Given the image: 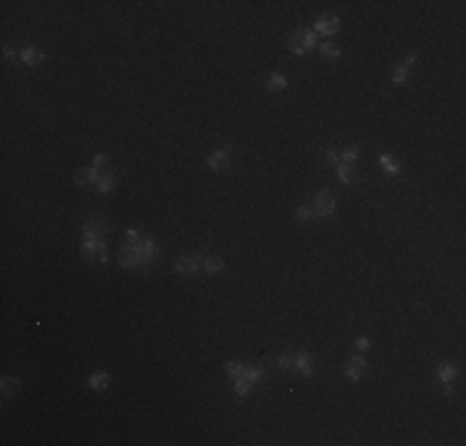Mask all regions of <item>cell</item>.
Wrapping results in <instances>:
<instances>
[{
  "mask_svg": "<svg viewBox=\"0 0 466 446\" xmlns=\"http://www.w3.org/2000/svg\"><path fill=\"white\" fill-rule=\"evenodd\" d=\"M134 248V253L139 255V260H141V265H149L154 258H156V253H159V243L154 241V238H141L139 243H129Z\"/></svg>",
  "mask_w": 466,
  "mask_h": 446,
  "instance_id": "6da1fadb",
  "label": "cell"
},
{
  "mask_svg": "<svg viewBox=\"0 0 466 446\" xmlns=\"http://www.w3.org/2000/svg\"><path fill=\"white\" fill-rule=\"evenodd\" d=\"M201 258H203V253H186V255H179V260H176V273H181V275H194V273H199L201 270Z\"/></svg>",
  "mask_w": 466,
  "mask_h": 446,
  "instance_id": "7a4b0ae2",
  "label": "cell"
},
{
  "mask_svg": "<svg viewBox=\"0 0 466 446\" xmlns=\"http://www.w3.org/2000/svg\"><path fill=\"white\" fill-rule=\"evenodd\" d=\"M293 370H298L303 377H313L315 375V360L308 350H300L293 355Z\"/></svg>",
  "mask_w": 466,
  "mask_h": 446,
  "instance_id": "3957f363",
  "label": "cell"
},
{
  "mask_svg": "<svg viewBox=\"0 0 466 446\" xmlns=\"http://www.w3.org/2000/svg\"><path fill=\"white\" fill-rule=\"evenodd\" d=\"M335 196L333 191H320L318 196H315V203H313V208H315V216H320V218H328V216H333L335 213Z\"/></svg>",
  "mask_w": 466,
  "mask_h": 446,
  "instance_id": "277c9868",
  "label": "cell"
},
{
  "mask_svg": "<svg viewBox=\"0 0 466 446\" xmlns=\"http://www.w3.org/2000/svg\"><path fill=\"white\" fill-rule=\"evenodd\" d=\"M437 375L442 380V387H444V394L447 397H454V380H457V367L452 362H442L437 367Z\"/></svg>",
  "mask_w": 466,
  "mask_h": 446,
  "instance_id": "5b68a950",
  "label": "cell"
},
{
  "mask_svg": "<svg viewBox=\"0 0 466 446\" xmlns=\"http://www.w3.org/2000/svg\"><path fill=\"white\" fill-rule=\"evenodd\" d=\"M340 30V17H335V15H323V17H318L315 22H313V32L318 35H335Z\"/></svg>",
  "mask_w": 466,
  "mask_h": 446,
  "instance_id": "8992f818",
  "label": "cell"
},
{
  "mask_svg": "<svg viewBox=\"0 0 466 446\" xmlns=\"http://www.w3.org/2000/svg\"><path fill=\"white\" fill-rule=\"evenodd\" d=\"M228 164H231V146H223V149H218L208 156V169L211 171H223Z\"/></svg>",
  "mask_w": 466,
  "mask_h": 446,
  "instance_id": "52a82bcc",
  "label": "cell"
},
{
  "mask_svg": "<svg viewBox=\"0 0 466 446\" xmlns=\"http://www.w3.org/2000/svg\"><path fill=\"white\" fill-rule=\"evenodd\" d=\"M99 179H102L99 169L89 166V169H82V171H77V176H74V184H77L79 189H87V186H97V181H99Z\"/></svg>",
  "mask_w": 466,
  "mask_h": 446,
  "instance_id": "ba28073f",
  "label": "cell"
},
{
  "mask_svg": "<svg viewBox=\"0 0 466 446\" xmlns=\"http://www.w3.org/2000/svg\"><path fill=\"white\" fill-rule=\"evenodd\" d=\"M20 60H22V64H27V67H40V64L45 62V55H42L35 45H27V47L20 52Z\"/></svg>",
  "mask_w": 466,
  "mask_h": 446,
  "instance_id": "9c48e42d",
  "label": "cell"
},
{
  "mask_svg": "<svg viewBox=\"0 0 466 446\" xmlns=\"http://www.w3.org/2000/svg\"><path fill=\"white\" fill-rule=\"evenodd\" d=\"M119 265L122 268H127V270H132V268H139L141 265V260H139V255L134 253V248L127 243V246H122V251H119Z\"/></svg>",
  "mask_w": 466,
  "mask_h": 446,
  "instance_id": "30bf717a",
  "label": "cell"
},
{
  "mask_svg": "<svg viewBox=\"0 0 466 446\" xmlns=\"http://www.w3.org/2000/svg\"><path fill=\"white\" fill-rule=\"evenodd\" d=\"M82 236L84 238H104L102 236V218H87L84 223H82Z\"/></svg>",
  "mask_w": 466,
  "mask_h": 446,
  "instance_id": "8fae6325",
  "label": "cell"
},
{
  "mask_svg": "<svg viewBox=\"0 0 466 446\" xmlns=\"http://www.w3.org/2000/svg\"><path fill=\"white\" fill-rule=\"evenodd\" d=\"M223 258H218V255H203L201 258V270H206V273H218V270H223Z\"/></svg>",
  "mask_w": 466,
  "mask_h": 446,
  "instance_id": "7c38bea8",
  "label": "cell"
},
{
  "mask_svg": "<svg viewBox=\"0 0 466 446\" xmlns=\"http://www.w3.org/2000/svg\"><path fill=\"white\" fill-rule=\"evenodd\" d=\"M285 87H288V77H285V74H280V72L268 74L266 89H270V92H280V89H285Z\"/></svg>",
  "mask_w": 466,
  "mask_h": 446,
  "instance_id": "4fadbf2b",
  "label": "cell"
},
{
  "mask_svg": "<svg viewBox=\"0 0 466 446\" xmlns=\"http://www.w3.org/2000/svg\"><path fill=\"white\" fill-rule=\"evenodd\" d=\"M89 387L92 389H104L107 384H109V372H104V370H97V372H92L89 375Z\"/></svg>",
  "mask_w": 466,
  "mask_h": 446,
  "instance_id": "5bb4252c",
  "label": "cell"
},
{
  "mask_svg": "<svg viewBox=\"0 0 466 446\" xmlns=\"http://www.w3.org/2000/svg\"><path fill=\"white\" fill-rule=\"evenodd\" d=\"M0 389H2V397L7 399V397H12V394L20 389V380H17V377H2Z\"/></svg>",
  "mask_w": 466,
  "mask_h": 446,
  "instance_id": "9a60e30c",
  "label": "cell"
},
{
  "mask_svg": "<svg viewBox=\"0 0 466 446\" xmlns=\"http://www.w3.org/2000/svg\"><path fill=\"white\" fill-rule=\"evenodd\" d=\"M114 186H117V176H114V174H102V179L97 181L94 189H97L99 193H109Z\"/></svg>",
  "mask_w": 466,
  "mask_h": 446,
  "instance_id": "2e32d148",
  "label": "cell"
},
{
  "mask_svg": "<svg viewBox=\"0 0 466 446\" xmlns=\"http://www.w3.org/2000/svg\"><path fill=\"white\" fill-rule=\"evenodd\" d=\"M337 154H340V161H342V164H355L357 156H360V146L352 144V146H345V149L337 151Z\"/></svg>",
  "mask_w": 466,
  "mask_h": 446,
  "instance_id": "e0dca14e",
  "label": "cell"
},
{
  "mask_svg": "<svg viewBox=\"0 0 466 446\" xmlns=\"http://www.w3.org/2000/svg\"><path fill=\"white\" fill-rule=\"evenodd\" d=\"M380 164H382V169H385L387 174H392V176H395V174H400V169H402L400 161H397V159H392L390 154H380Z\"/></svg>",
  "mask_w": 466,
  "mask_h": 446,
  "instance_id": "ac0fdd59",
  "label": "cell"
},
{
  "mask_svg": "<svg viewBox=\"0 0 466 446\" xmlns=\"http://www.w3.org/2000/svg\"><path fill=\"white\" fill-rule=\"evenodd\" d=\"M290 52H293V55H298V57H303V55H305V47H303V30L293 32V37H290Z\"/></svg>",
  "mask_w": 466,
  "mask_h": 446,
  "instance_id": "d6986e66",
  "label": "cell"
},
{
  "mask_svg": "<svg viewBox=\"0 0 466 446\" xmlns=\"http://www.w3.org/2000/svg\"><path fill=\"white\" fill-rule=\"evenodd\" d=\"M243 377H246L248 382H251L253 387H256V384H258L261 380H263V377H266V370H263V367H246Z\"/></svg>",
  "mask_w": 466,
  "mask_h": 446,
  "instance_id": "ffe728a7",
  "label": "cell"
},
{
  "mask_svg": "<svg viewBox=\"0 0 466 446\" xmlns=\"http://www.w3.org/2000/svg\"><path fill=\"white\" fill-rule=\"evenodd\" d=\"M318 50H320V55L328 57V60H337V57H340V50H337V45H333V42H320Z\"/></svg>",
  "mask_w": 466,
  "mask_h": 446,
  "instance_id": "44dd1931",
  "label": "cell"
},
{
  "mask_svg": "<svg viewBox=\"0 0 466 446\" xmlns=\"http://www.w3.org/2000/svg\"><path fill=\"white\" fill-rule=\"evenodd\" d=\"M253 389V384L248 382L246 377H238V380H233V392L238 394V397H248V392Z\"/></svg>",
  "mask_w": 466,
  "mask_h": 446,
  "instance_id": "7402d4cb",
  "label": "cell"
},
{
  "mask_svg": "<svg viewBox=\"0 0 466 446\" xmlns=\"http://www.w3.org/2000/svg\"><path fill=\"white\" fill-rule=\"evenodd\" d=\"M335 171H337L342 184H352V164H337Z\"/></svg>",
  "mask_w": 466,
  "mask_h": 446,
  "instance_id": "603a6c76",
  "label": "cell"
},
{
  "mask_svg": "<svg viewBox=\"0 0 466 446\" xmlns=\"http://www.w3.org/2000/svg\"><path fill=\"white\" fill-rule=\"evenodd\" d=\"M226 372H228V377H233V380H238V377H243V372H246V367H243L241 362H236V360H228V362H226Z\"/></svg>",
  "mask_w": 466,
  "mask_h": 446,
  "instance_id": "cb8c5ba5",
  "label": "cell"
},
{
  "mask_svg": "<svg viewBox=\"0 0 466 446\" xmlns=\"http://www.w3.org/2000/svg\"><path fill=\"white\" fill-rule=\"evenodd\" d=\"M345 377L350 380V382H360V377H362V367H357V365H352L350 360L345 362Z\"/></svg>",
  "mask_w": 466,
  "mask_h": 446,
  "instance_id": "d4e9b609",
  "label": "cell"
},
{
  "mask_svg": "<svg viewBox=\"0 0 466 446\" xmlns=\"http://www.w3.org/2000/svg\"><path fill=\"white\" fill-rule=\"evenodd\" d=\"M320 42H318V35L313 32V30H303V47H305V52L308 50H313V47H318Z\"/></svg>",
  "mask_w": 466,
  "mask_h": 446,
  "instance_id": "484cf974",
  "label": "cell"
},
{
  "mask_svg": "<svg viewBox=\"0 0 466 446\" xmlns=\"http://www.w3.org/2000/svg\"><path fill=\"white\" fill-rule=\"evenodd\" d=\"M407 74H409V69L402 67V64H397V67L392 69V84H404V82H407Z\"/></svg>",
  "mask_w": 466,
  "mask_h": 446,
  "instance_id": "4316f807",
  "label": "cell"
},
{
  "mask_svg": "<svg viewBox=\"0 0 466 446\" xmlns=\"http://www.w3.org/2000/svg\"><path fill=\"white\" fill-rule=\"evenodd\" d=\"M315 216V208L313 206H298V211H295V218L298 221H308V218H313Z\"/></svg>",
  "mask_w": 466,
  "mask_h": 446,
  "instance_id": "83f0119b",
  "label": "cell"
},
{
  "mask_svg": "<svg viewBox=\"0 0 466 446\" xmlns=\"http://www.w3.org/2000/svg\"><path fill=\"white\" fill-rule=\"evenodd\" d=\"M275 365H278L280 370H290V367H293V355H278V357H275Z\"/></svg>",
  "mask_w": 466,
  "mask_h": 446,
  "instance_id": "f1b7e54d",
  "label": "cell"
},
{
  "mask_svg": "<svg viewBox=\"0 0 466 446\" xmlns=\"http://www.w3.org/2000/svg\"><path fill=\"white\" fill-rule=\"evenodd\" d=\"M370 347H372L370 337H357V340H355V350H360V352H367Z\"/></svg>",
  "mask_w": 466,
  "mask_h": 446,
  "instance_id": "f546056e",
  "label": "cell"
},
{
  "mask_svg": "<svg viewBox=\"0 0 466 446\" xmlns=\"http://www.w3.org/2000/svg\"><path fill=\"white\" fill-rule=\"evenodd\" d=\"M2 57H5V60H17L20 55H17V50H15V47L5 45V47H2Z\"/></svg>",
  "mask_w": 466,
  "mask_h": 446,
  "instance_id": "4dcf8cb0",
  "label": "cell"
},
{
  "mask_svg": "<svg viewBox=\"0 0 466 446\" xmlns=\"http://www.w3.org/2000/svg\"><path fill=\"white\" fill-rule=\"evenodd\" d=\"M141 241V233L136 228H127V243H139Z\"/></svg>",
  "mask_w": 466,
  "mask_h": 446,
  "instance_id": "1f68e13d",
  "label": "cell"
},
{
  "mask_svg": "<svg viewBox=\"0 0 466 446\" xmlns=\"http://www.w3.org/2000/svg\"><path fill=\"white\" fill-rule=\"evenodd\" d=\"M325 159H328V161H330L333 166H337V164H342V161H340V154H337L335 149H328V151H325Z\"/></svg>",
  "mask_w": 466,
  "mask_h": 446,
  "instance_id": "d6a6232c",
  "label": "cell"
},
{
  "mask_svg": "<svg viewBox=\"0 0 466 446\" xmlns=\"http://www.w3.org/2000/svg\"><path fill=\"white\" fill-rule=\"evenodd\" d=\"M104 164H107V154H97V156L92 159V166H94V169H102Z\"/></svg>",
  "mask_w": 466,
  "mask_h": 446,
  "instance_id": "836d02e7",
  "label": "cell"
},
{
  "mask_svg": "<svg viewBox=\"0 0 466 446\" xmlns=\"http://www.w3.org/2000/svg\"><path fill=\"white\" fill-rule=\"evenodd\" d=\"M350 362H352V365H357V367H362V370L367 367V360H365L362 355H352V357H350Z\"/></svg>",
  "mask_w": 466,
  "mask_h": 446,
  "instance_id": "e575fe53",
  "label": "cell"
}]
</instances>
